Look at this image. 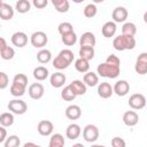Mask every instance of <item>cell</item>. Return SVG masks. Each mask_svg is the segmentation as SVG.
<instances>
[{
	"label": "cell",
	"instance_id": "cell-1",
	"mask_svg": "<svg viewBox=\"0 0 147 147\" xmlns=\"http://www.w3.org/2000/svg\"><path fill=\"white\" fill-rule=\"evenodd\" d=\"M113 46L116 51H119V52L126 51V49H133L136 47V38L130 37V36L119 34L114 38Z\"/></svg>",
	"mask_w": 147,
	"mask_h": 147
},
{
	"label": "cell",
	"instance_id": "cell-2",
	"mask_svg": "<svg viewBox=\"0 0 147 147\" xmlns=\"http://www.w3.org/2000/svg\"><path fill=\"white\" fill-rule=\"evenodd\" d=\"M121 72V69L119 67H115V65H111L107 62H103V63H100L96 68V74L103 78H110V79H114V78H117L118 75Z\"/></svg>",
	"mask_w": 147,
	"mask_h": 147
},
{
	"label": "cell",
	"instance_id": "cell-3",
	"mask_svg": "<svg viewBox=\"0 0 147 147\" xmlns=\"http://www.w3.org/2000/svg\"><path fill=\"white\" fill-rule=\"evenodd\" d=\"M8 109L15 115H23L28 110V105L21 99H13L8 102Z\"/></svg>",
	"mask_w": 147,
	"mask_h": 147
},
{
	"label": "cell",
	"instance_id": "cell-4",
	"mask_svg": "<svg viewBox=\"0 0 147 147\" xmlns=\"http://www.w3.org/2000/svg\"><path fill=\"white\" fill-rule=\"evenodd\" d=\"M30 42L33 47L36 48H44L46 46V44L48 42V37L45 32L42 31H36L31 34L30 37Z\"/></svg>",
	"mask_w": 147,
	"mask_h": 147
},
{
	"label": "cell",
	"instance_id": "cell-5",
	"mask_svg": "<svg viewBox=\"0 0 147 147\" xmlns=\"http://www.w3.org/2000/svg\"><path fill=\"white\" fill-rule=\"evenodd\" d=\"M83 138L87 142H95L99 138V129L93 124H87L83 129Z\"/></svg>",
	"mask_w": 147,
	"mask_h": 147
},
{
	"label": "cell",
	"instance_id": "cell-6",
	"mask_svg": "<svg viewBox=\"0 0 147 147\" xmlns=\"http://www.w3.org/2000/svg\"><path fill=\"white\" fill-rule=\"evenodd\" d=\"M129 106L134 109V110H139L142 109L146 106V98L144 94L141 93H134L129 98Z\"/></svg>",
	"mask_w": 147,
	"mask_h": 147
},
{
	"label": "cell",
	"instance_id": "cell-7",
	"mask_svg": "<svg viewBox=\"0 0 147 147\" xmlns=\"http://www.w3.org/2000/svg\"><path fill=\"white\" fill-rule=\"evenodd\" d=\"M134 70L138 75H146L147 74V53H140L137 57L136 64H134Z\"/></svg>",
	"mask_w": 147,
	"mask_h": 147
},
{
	"label": "cell",
	"instance_id": "cell-8",
	"mask_svg": "<svg viewBox=\"0 0 147 147\" xmlns=\"http://www.w3.org/2000/svg\"><path fill=\"white\" fill-rule=\"evenodd\" d=\"M28 93H29V95H30L31 99L39 100V99L42 98V95L45 93V88H44L42 84H40V83H33V84H31L29 86Z\"/></svg>",
	"mask_w": 147,
	"mask_h": 147
},
{
	"label": "cell",
	"instance_id": "cell-9",
	"mask_svg": "<svg viewBox=\"0 0 147 147\" xmlns=\"http://www.w3.org/2000/svg\"><path fill=\"white\" fill-rule=\"evenodd\" d=\"M37 130H38V133L40 136H44V137H48V136H52L53 133V130H54V125L51 121L48 119H42L38 123L37 125Z\"/></svg>",
	"mask_w": 147,
	"mask_h": 147
},
{
	"label": "cell",
	"instance_id": "cell-10",
	"mask_svg": "<svg viewBox=\"0 0 147 147\" xmlns=\"http://www.w3.org/2000/svg\"><path fill=\"white\" fill-rule=\"evenodd\" d=\"M114 88V93L118 96H125L129 92H130V84L124 80V79H119L115 83V85L113 86Z\"/></svg>",
	"mask_w": 147,
	"mask_h": 147
},
{
	"label": "cell",
	"instance_id": "cell-11",
	"mask_svg": "<svg viewBox=\"0 0 147 147\" xmlns=\"http://www.w3.org/2000/svg\"><path fill=\"white\" fill-rule=\"evenodd\" d=\"M10 41L14 46H16L18 48H22L28 44V36H26V33H24L22 31H17V32L13 33V36L10 38Z\"/></svg>",
	"mask_w": 147,
	"mask_h": 147
},
{
	"label": "cell",
	"instance_id": "cell-12",
	"mask_svg": "<svg viewBox=\"0 0 147 147\" xmlns=\"http://www.w3.org/2000/svg\"><path fill=\"white\" fill-rule=\"evenodd\" d=\"M95 42H96L95 36H94V33H92L90 31L84 32L80 36V39H79L80 47H94L95 46Z\"/></svg>",
	"mask_w": 147,
	"mask_h": 147
},
{
	"label": "cell",
	"instance_id": "cell-13",
	"mask_svg": "<svg viewBox=\"0 0 147 147\" xmlns=\"http://www.w3.org/2000/svg\"><path fill=\"white\" fill-rule=\"evenodd\" d=\"M127 9L125 7H116L114 10H113V14H111V17L114 20L115 23H122V22H125V20L127 18Z\"/></svg>",
	"mask_w": 147,
	"mask_h": 147
},
{
	"label": "cell",
	"instance_id": "cell-14",
	"mask_svg": "<svg viewBox=\"0 0 147 147\" xmlns=\"http://www.w3.org/2000/svg\"><path fill=\"white\" fill-rule=\"evenodd\" d=\"M65 80H67V77H65V75L62 74L61 71H56V72L52 74V75H51V78H49L51 85H52L53 87H55V88L62 87V86L64 85Z\"/></svg>",
	"mask_w": 147,
	"mask_h": 147
},
{
	"label": "cell",
	"instance_id": "cell-15",
	"mask_svg": "<svg viewBox=\"0 0 147 147\" xmlns=\"http://www.w3.org/2000/svg\"><path fill=\"white\" fill-rule=\"evenodd\" d=\"M114 93V88L113 86L107 83V82H103V83H100L98 85V95L102 99H108L113 95Z\"/></svg>",
	"mask_w": 147,
	"mask_h": 147
},
{
	"label": "cell",
	"instance_id": "cell-16",
	"mask_svg": "<svg viewBox=\"0 0 147 147\" xmlns=\"http://www.w3.org/2000/svg\"><path fill=\"white\" fill-rule=\"evenodd\" d=\"M123 123L126 126H134L139 122V116L134 110H127L123 114Z\"/></svg>",
	"mask_w": 147,
	"mask_h": 147
},
{
	"label": "cell",
	"instance_id": "cell-17",
	"mask_svg": "<svg viewBox=\"0 0 147 147\" xmlns=\"http://www.w3.org/2000/svg\"><path fill=\"white\" fill-rule=\"evenodd\" d=\"M0 17L3 21H9L14 17V9L6 2H0Z\"/></svg>",
	"mask_w": 147,
	"mask_h": 147
},
{
	"label": "cell",
	"instance_id": "cell-18",
	"mask_svg": "<svg viewBox=\"0 0 147 147\" xmlns=\"http://www.w3.org/2000/svg\"><path fill=\"white\" fill-rule=\"evenodd\" d=\"M116 30H117V26H116V23L114 21H108L106 22L103 25H102V29H101V33L105 38H111L115 36L116 33Z\"/></svg>",
	"mask_w": 147,
	"mask_h": 147
},
{
	"label": "cell",
	"instance_id": "cell-19",
	"mask_svg": "<svg viewBox=\"0 0 147 147\" xmlns=\"http://www.w3.org/2000/svg\"><path fill=\"white\" fill-rule=\"evenodd\" d=\"M65 116L68 119L76 121L82 116V109L78 105H70L65 108Z\"/></svg>",
	"mask_w": 147,
	"mask_h": 147
},
{
	"label": "cell",
	"instance_id": "cell-20",
	"mask_svg": "<svg viewBox=\"0 0 147 147\" xmlns=\"http://www.w3.org/2000/svg\"><path fill=\"white\" fill-rule=\"evenodd\" d=\"M70 87L71 90L74 91V93L78 96V95H84L87 91V86L85 85V83L83 80H79V79H75L72 80L70 84Z\"/></svg>",
	"mask_w": 147,
	"mask_h": 147
},
{
	"label": "cell",
	"instance_id": "cell-21",
	"mask_svg": "<svg viewBox=\"0 0 147 147\" xmlns=\"http://www.w3.org/2000/svg\"><path fill=\"white\" fill-rule=\"evenodd\" d=\"M82 133V129L78 124L76 123H71L70 125H68L67 130H65V136L67 138H69L70 140H75L77 139Z\"/></svg>",
	"mask_w": 147,
	"mask_h": 147
},
{
	"label": "cell",
	"instance_id": "cell-22",
	"mask_svg": "<svg viewBox=\"0 0 147 147\" xmlns=\"http://www.w3.org/2000/svg\"><path fill=\"white\" fill-rule=\"evenodd\" d=\"M83 82L85 83L86 86H90V87L96 86L99 84V76H98V74H95L93 71H88L84 75Z\"/></svg>",
	"mask_w": 147,
	"mask_h": 147
},
{
	"label": "cell",
	"instance_id": "cell-23",
	"mask_svg": "<svg viewBox=\"0 0 147 147\" xmlns=\"http://www.w3.org/2000/svg\"><path fill=\"white\" fill-rule=\"evenodd\" d=\"M48 75H49V71L44 65H39V67H36L33 69V77H34L36 80L42 82L48 77Z\"/></svg>",
	"mask_w": 147,
	"mask_h": 147
},
{
	"label": "cell",
	"instance_id": "cell-24",
	"mask_svg": "<svg viewBox=\"0 0 147 147\" xmlns=\"http://www.w3.org/2000/svg\"><path fill=\"white\" fill-rule=\"evenodd\" d=\"M64 137L61 133H55L51 136L48 147H64Z\"/></svg>",
	"mask_w": 147,
	"mask_h": 147
},
{
	"label": "cell",
	"instance_id": "cell-25",
	"mask_svg": "<svg viewBox=\"0 0 147 147\" xmlns=\"http://www.w3.org/2000/svg\"><path fill=\"white\" fill-rule=\"evenodd\" d=\"M37 60L41 64H46L52 60V53L47 48H42L37 53Z\"/></svg>",
	"mask_w": 147,
	"mask_h": 147
},
{
	"label": "cell",
	"instance_id": "cell-26",
	"mask_svg": "<svg viewBox=\"0 0 147 147\" xmlns=\"http://www.w3.org/2000/svg\"><path fill=\"white\" fill-rule=\"evenodd\" d=\"M137 33V26L134 23L132 22H125L122 26V34L124 36H130V37H134Z\"/></svg>",
	"mask_w": 147,
	"mask_h": 147
},
{
	"label": "cell",
	"instance_id": "cell-27",
	"mask_svg": "<svg viewBox=\"0 0 147 147\" xmlns=\"http://www.w3.org/2000/svg\"><path fill=\"white\" fill-rule=\"evenodd\" d=\"M52 3L56 9V11L59 13H67L70 7V3L68 0H53Z\"/></svg>",
	"mask_w": 147,
	"mask_h": 147
},
{
	"label": "cell",
	"instance_id": "cell-28",
	"mask_svg": "<svg viewBox=\"0 0 147 147\" xmlns=\"http://www.w3.org/2000/svg\"><path fill=\"white\" fill-rule=\"evenodd\" d=\"M75 68H76V70L78 71V72H82V74H86V72H88V70H90V62L88 61H86V60H84V59H77L76 61H75Z\"/></svg>",
	"mask_w": 147,
	"mask_h": 147
},
{
	"label": "cell",
	"instance_id": "cell-29",
	"mask_svg": "<svg viewBox=\"0 0 147 147\" xmlns=\"http://www.w3.org/2000/svg\"><path fill=\"white\" fill-rule=\"evenodd\" d=\"M52 64H53V67H54L55 69H57V70H63V69H67L70 63H69L65 59H63L61 55L57 54V56H55V59L52 61Z\"/></svg>",
	"mask_w": 147,
	"mask_h": 147
},
{
	"label": "cell",
	"instance_id": "cell-30",
	"mask_svg": "<svg viewBox=\"0 0 147 147\" xmlns=\"http://www.w3.org/2000/svg\"><path fill=\"white\" fill-rule=\"evenodd\" d=\"M0 124L3 127H8L11 126L14 124V115L13 113H2L0 115Z\"/></svg>",
	"mask_w": 147,
	"mask_h": 147
},
{
	"label": "cell",
	"instance_id": "cell-31",
	"mask_svg": "<svg viewBox=\"0 0 147 147\" xmlns=\"http://www.w3.org/2000/svg\"><path fill=\"white\" fill-rule=\"evenodd\" d=\"M61 40L65 46H74L77 42V34L75 31L61 36Z\"/></svg>",
	"mask_w": 147,
	"mask_h": 147
},
{
	"label": "cell",
	"instance_id": "cell-32",
	"mask_svg": "<svg viewBox=\"0 0 147 147\" xmlns=\"http://www.w3.org/2000/svg\"><path fill=\"white\" fill-rule=\"evenodd\" d=\"M79 57L86 61H90L94 57V47H80L79 48Z\"/></svg>",
	"mask_w": 147,
	"mask_h": 147
},
{
	"label": "cell",
	"instance_id": "cell-33",
	"mask_svg": "<svg viewBox=\"0 0 147 147\" xmlns=\"http://www.w3.org/2000/svg\"><path fill=\"white\" fill-rule=\"evenodd\" d=\"M25 90H26V86H23V85H20V84H16V83H13L10 85V94L13 96H23L24 93H25Z\"/></svg>",
	"mask_w": 147,
	"mask_h": 147
},
{
	"label": "cell",
	"instance_id": "cell-34",
	"mask_svg": "<svg viewBox=\"0 0 147 147\" xmlns=\"http://www.w3.org/2000/svg\"><path fill=\"white\" fill-rule=\"evenodd\" d=\"M15 8L20 14H25L31 9V3L29 0H18L16 2Z\"/></svg>",
	"mask_w": 147,
	"mask_h": 147
},
{
	"label": "cell",
	"instance_id": "cell-35",
	"mask_svg": "<svg viewBox=\"0 0 147 147\" xmlns=\"http://www.w3.org/2000/svg\"><path fill=\"white\" fill-rule=\"evenodd\" d=\"M76 94L74 93V91L71 90L70 85H67L64 88H62L61 91V98L64 100V101H72L76 99Z\"/></svg>",
	"mask_w": 147,
	"mask_h": 147
},
{
	"label": "cell",
	"instance_id": "cell-36",
	"mask_svg": "<svg viewBox=\"0 0 147 147\" xmlns=\"http://www.w3.org/2000/svg\"><path fill=\"white\" fill-rule=\"evenodd\" d=\"M57 31L61 36L65 34V33H69V32H72L74 31V26L71 23L69 22H62L57 25Z\"/></svg>",
	"mask_w": 147,
	"mask_h": 147
},
{
	"label": "cell",
	"instance_id": "cell-37",
	"mask_svg": "<svg viewBox=\"0 0 147 147\" xmlns=\"http://www.w3.org/2000/svg\"><path fill=\"white\" fill-rule=\"evenodd\" d=\"M20 145H21V140L15 134L9 136L7 140L3 142V147H20Z\"/></svg>",
	"mask_w": 147,
	"mask_h": 147
},
{
	"label": "cell",
	"instance_id": "cell-38",
	"mask_svg": "<svg viewBox=\"0 0 147 147\" xmlns=\"http://www.w3.org/2000/svg\"><path fill=\"white\" fill-rule=\"evenodd\" d=\"M98 13V8L94 3H88L87 6H85L84 8V16L87 17V18H92L96 15Z\"/></svg>",
	"mask_w": 147,
	"mask_h": 147
},
{
	"label": "cell",
	"instance_id": "cell-39",
	"mask_svg": "<svg viewBox=\"0 0 147 147\" xmlns=\"http://www.w3.org/2000/svg\"><path fill=\"white\" fill-rule=\"evenodd\" d=\"M0 55H1V57L3 60H11L14 57V55H15V51H14L13 47L8 46L7 48H5L3 51L0 52Z\"/></svg>",
	"mask_w": 147,
	"mask_h": 147
},
{
	"label": "cell",
	"instance_id": "cell-40",
	"mask_svg": "<svg viewBox=\"0 0 147 147\" xmlns=\"http://www.w3.org/2000/svg\"><path fill=\"white\" fill-rule=\"evenodd\" d=\"M13 83H16V84L26 86V85H28V77H26L24 74H17V75L14 76V78H13Z\"/></svg>",
	"mask_w": 147,
	"mask_h": 147
},
{
	"label": "cell",
	"instance_id": "cell-41",
	"mask_svg": "<svg viewBox=\"0 0 147 147\" xmlns=\"http://www.w3.org/2000/svg\"><path fill=\"white\" fill-rule=\"evenodd\" d=\"M59 55H61L63 59H65L69 63H71V62L74 61V53H72V51H71V49L64 48V49H62V51L59 53Z\"/></svg>",
	"mask_w": 147,
	"mask_h": 147
},
{
	"label": "cell",
	"instance_id": "cell-42",
	"mask_svg": "<svg viewBox=\"0 0 147 147\" xmlns=\"http://www.w3.org/2000/svg\"><path fill=\"white\" fill-rule=\"evenodd\" d=\"M106 62L109 63V64H111V65H115V67H119V64H121L119 57H118L117 55H115V54L108 55L107 59H106Z\"/></svg>",
	"mask_w": 147,
	"mask_h": 147
},
{
	"label": "cell",
	"instance_id": "cell-43",
	"mask_svg": "<svg viewBox=\"0 0 147 147\" xmlns=\"http://www.w3.org/2000/svg\"><path fill=\"white\" fill-rule=\"evenodd\" d=\"M111 147H126V142L123 138L121 137H114L110 141Z\"/></svg>",
	"mask_w": 147,
	"mask_h": 147
},
{
	"label": "cell",
	"instance_id": "cell-44",
	"mask_svg": "<svg viewBox=\"0 0 147 147\" xmlns=\"http://www.w3.org/2000/svg\"><path fill=\"white\" fill-rule=\"evenodd\" d=\"M8 84H9V78H8L7 74L3 72V71H1L0 72V88L1 90H5L8 86Z\"/></svg>",
	"mask_w": 147,
	"mask_h": 147
},
{
	"label": "cell",
	"instance_id": "cell-45",
	"mask_svg": "<svg viewBox=\"0 0 147 147\" xmlns=\"http://www.w3.org/2000/svg\"><path fill=\"white\" fill-rule=\"evenodd\" d=\"M47 3H48L47 0H33V1H32V5H33L36 8H39V9L46 7Z\"/></svg>",
	"mask_w": 147,
	"mask_h": 147
},
{
	"label": "cell",
	"instance_id": "cell-46",
	"mask_svg": "<svg viewBox=\"0 0 147 147\" xmlns=\"http://www.w3.org/2000/svg\"><path fill=\"white\" fill-rule=\"evenodd\" d=\"M7 140V131H6V127L1 126L0 127V142H5Z\"/></svg>",
	"mask_w": 147,
	"mask_h": 147
},
{
	"label": "cell",
	"instance_id": "cell-47",
	"mask_svg": "<svg viewBox=\"0 0 147 147\" xmlns=\"http://www.w3.org/2000/svg\"><path fill=\"white\" fill-rule=\"evenodd\" d=\"M7 47H8V45H7V42H6V39H5L3 37H1V38H0V52L3 51V49L7 48Z\"/></svg>",
	"mask_w": 147,
	"mask_h": 147
},
{
	"label": "cell",
	"instance_id": "cell-48",
	"mask_svg": "<svg viewBox=\"0 0 147 147\" xmlns=\"http://www.w3.org/2000/svg\"><path fill=\"white\" fill-rule=\"evenodd\" d=\"M23 146H24V147H41V146L36 145V144H33V142H25Z\"/></svg>",
	"mask_w": 147,
	"mask_h": 147
},
{
	"label": "cell",
	"instance_id": "cell-49",
	"mask_svg": "<svg viewBox=\"0 0 147 147\" xmlns=\"http://www.w3.org/2000/svg\"><path fill=\"white\" fill-rule=\"evenodd\" d=\"M71 147H85L83 144H79V142H77V144H75V145H72Z\"/></svg>",
	"mask_w": 147,
	"mask_h": 147
},
{
	"label": "cell",
	"instance_id": "cell-50",
	"mask_svg": "<svg viewBox=\"0 0 147 147\" xmlns=\"http://www.w3.org/2000/svg\"><path fill=\"white\" fill-rule=\"evenodd\" d=\"M144 22L147 24V10L144 13Z\"/></svg>",
	"mask_w": 147,
	"mask_h": 147
},
{
	"label": "cell",
	"instance_id": "cell-51",
	"mask_svg": "<svg viewBox=\"0 0 147 147\" xmlns=\"http://www.w3.org/2000/svg\"><path fill=\"white\" fill-rule=\"evenodd\" d=\"M91 147H106V146H103V145H98V144H93Z\"/></svg>",
	"mask_w": 147,
	"mask_h": 147
},
{
	"label": "cell",
	"instance_id": "cell-52",
	"mask_svg": "<svg viewBox=\"0 0 147 147\" xmlns=\"http://www.w3.org/2000/svg\"><path fill=\"white\" fill-rule=\"evenodd\" d=\"M23 147H24V146H23Z\"/></svg>",
	"mask_w": 147,
	"mask_h": 147
}]
</instances>
